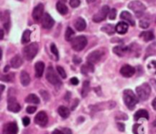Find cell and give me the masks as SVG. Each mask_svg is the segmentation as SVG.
<instances>
[{
  "mask_svg": "<svg viewBox=\"0 0 156 134\" xmlns=\"http://www.w3.org/2000/svg\"><path fill=\"white\" fill-rule=\"evenodd\" d=\"M123 101L129 110H133L138 103V99L136 95L131 90H125L123 91Z\"/></svg>",
  "mask_w": 156,
  "mask_h": 134,
  "instance_id": "obj_1",
  "label": "cell"
},
{
  "mask_svg": "<svg viewBox=\"0 0 156 134\" xmlns=\"http://www.w3.org/2000/svg\"><path fill=\"white\" fill-rule=\"evenodd\" d=\"M38 44L37 42H33L23 48V56L27 60H32L38 52Z\"/></svg>",
  "mask_w": 156,
  "mask_h": 134,
  "instance_id": "obj_2",
  "label": "cell"
},
{
  "mask_svg": "<svg viewBox=\"0 0 156 134\" xmlns=\"http://www.w3.org/2000/svg\"><path fill=\"white\" fill-rule=\"evenodd\" d=\"M151 91H152V90H151V87L148 83H144V84H142L136 88L137 96L139 97V99L141 100H148L150 95H151Z\"/></svg>",
  "mask_w": 156,
  "mask_h": 134,
  "instance_id": "obj_3",
  "label": "cell"
},
{
  "mask_svg": "<svg viewBox=\"0 0 156 134\" xmlns=\"http://www.w3.org/2000/svg\"><path fill=\"white\" fill-rule=\"evenodd\" d=\"M46 79L50 84H52V85H54V86H56L58 88H59L61 86V84H62L61 80L58 79L57 73L55 72V70L53 69L52 67L48 68L47 73H46Z\"/></svg>",
  "mask_w": 156,
  "mask_h": 134,
  "instance_id": "obj_4",
  "label": "cell"
},
{
  "mask_svg": "<svg viewBox=\"0 0 156 134\" xmlns=\"http://www.w3.org/2000/svg\"><path fill=\"white\" fill-rule=\"evenodd\" d=\"M115 107H116V103L113 100H110V101L97 103L95 105H90L89 108L90 109L91 111L98 112V111H104V110H112V109H114Z\"/></svg>",
  "mask_w": 156,
  "mask_h": 134,
  "instance_id": "obj_5",
  "label": "cell"
},
{
  "mask_svg": "<svg viewBox=\"0 0 156 134\" xmlns=\"http://www.w3.org/2000/svg\"><path fill=\"white\" fill-rule=\"evenodd\" d=\"M88 40L84 36H79L71 40V47L75 51H81L87 46Z\"/></svg>",
  "mask_w": 156,
  "mask_h": 134,
  "instance_id": "obj_6",
  "label": "cell"
},
{
  "mask_svg": "<svg viewBox=\"0 0 156 134\" xmlns=\"http://www.w3.org/2000/svg\"><path fill=\"white\" fill-rule=\"evenodd\" d=\"M128 7L130 9H132L136 14L137 16H142L144 13V11L146 10V6L141 1H138V0H134V1L130 2L128 5Z\"/></svg>",
  "mask_w": 156,
  "mask_h": 134,
  "instance_id": "obj_7",
  "label": "cell"
},
{
  "mask_svg": "<svg viewBox=\"0 0 156 134\" xmlns=\"http://www.w3.org/2000/svg\"><path fill=\"white\" fill-rule=\"evenodd\" d=\"M109 13H110V7L108 5H103L100 9V11L96 15L93 16L92 20L96 23H100V22L103 21L107 16H109Z\"/></svg>",
  "mask_w": 156,
  "mask_h": 134,
  "instance_id": "obj_8",
  "label": "cell"
},
{
  "mask_svg": "<svg viewBox=\"0 0 156 134\" xmlns=\"http://www.w3.org/2000/svg\"><path fill=\"white\" fill-rule=\"evenodd\" d=\"M35 123L40 127H45L48 122V117L45 111H39L35 117Z\"/></svg>",
  "mask_w": 156,
  "mask_h": 134,
  "instance_id": "obj_9",
  "label": "cell"
},
{
  "mask_svg": "<svg viewBox=\"0 0 156 134\" xmlns=\"http://www.w3.org/2000/svg\"><path fill=\"white\" fill-rule=\"evenodd\" d=\"M102 51L101 50H95V51H92L91 53L89 54V56L87 57V62H90L91 64H96L98 63L101 58H102Z\"/></svg>",
  "mask_w": 156,
  "mask_h": 134,
  "instance_id": "obj_10",
  "label": "cell"
},
{
  "mask_svg": "<svg viewBox=\"0 0 156 134\" xmlns=\"http://www.w3.org/2000/svg\"><path fill=\"white\" fill-rule=\"evenodd\" d=\"M3 134H17L18 127L16 122H7L3 127Z\"/></svg>",
  "mask_w": 156,
  "mask_h": 134,
  "instance_id": "obj_11",
  "label": "cell"
},
{
  "mask_svg": "<svg viewBox=\"0 0 156 134\" xmlns=\"http://www.w3.org/2000/svg\"><path fill=\"white\" fill-rule=\"evenodd\" d=\"M21 107L17 102L16 99L14 97H10L7 100V110L11 112H18Z\"/></svg>",
  "mask_w": 156,
  "mask_h": 134,
  "instance_id": "obj_12",
  "label": "cell"
},
{
  "mask_svg": "<svg viewBox=\"0 0 156 134\" xmlns=\"http://www.w3.org/2000/svg\"><path fill=\"white\" fill-rule=\"evenodd\" d=\"M41 24H42V26H43L44 28L49 29V28H51V27L54 26L55 21H54V19L50 16L49 14L46 13V14H44V16H43V17H42Z\"/></svg>",
  "mask_w": 156,
  "mask_h": 134,
  "instance_id": "obj_13",
  "label": "cell"
},
{
  "mask_svg": "<svg viewBox=\"0 0 156 134\" xmlns=\"http://www.w3.org/2000/svg\"><path fill=\"white\" fill-rule=\"evenodd\" d=\"M44 15V5L43 4H38L32 12V16L36 21L40 20L43 17Z\"/></svg>",
  "mask_w": 156,
  "mask_h": 134,
  "instance_id": "obj_14",
  "label": "cell"
},
{
  "mask_svg": "<svg viewBox=\"0 0 156 134\" xmlns=\"http://www.w3.org/2000/svg\"><path fill=\"white\" fill-rule=\"evenodd\" d=\"M120 72H121V74L123 77H125V78H131V77H133L134 75L135 69L133 67L130 66V65H124V66L122 67Z\"/></svg>",
  "mask_w": 156,
  "mask_h": 134,
  "instance_id": "obj_15",
  "label": "cell"
},
{
  "mask_svg": "<svg viewBox=\"0 0 156 134\" xmlns=\"http://www.w3.org/2000/svg\"><path fill=\"white\" fill-rule=\"evenodd\" d=\"M106 128H107V123L100 122L94 128H92V130L90 131V134H103L105 130H106Z\"/></svg>",
  "mask_w": 156,
  "mask_h": 134,
  "instance_id": "obj_16",
  "label": "cell"
},
{
  "mask_svg": "<svg viewBox=\"0 0 156 134\" xmlns=\"http://www.w3.org/2000/svg\"><path fill=\"white\" fill-rule=\"evenodd\" d=\"M45 69V64L41 61H38L35 64V73L37 78H41Z\"/></svg>",
  "mask_w": 156,
  "mask_h": 134,
  "instance_id": "obj_17",
  "label": "cell"
},
{
  "mask_svg": "<svg viewBox=\"0 0 156 134\" xmlns=\"http://www.w3.org/2000/svg\"><path fill=\"white\" fill-rule=\"evenodd\" d=\"M22 64H23V59L19 55H16L10 60V65L14 69H18Z\"/></svg>",
  "mask_w": 156,
  "mask_h": 134,
  "instance_id": "obj_18",
  "label": "cell"
},
{
  "mask_svg": "<svg viewBox=\"0 0 156 134\" xmlns=\"http://www.w3.org/2000/svg\"><path fill=\"white\" fill-rule=\"evenodd\" d=\"M121 18L123 19L124 21L128 22L131 26H134L135 25V21L133 17V16L128 12V11H123L121 13Z\"/></svg>",
  "mask_w": 156,
  "mask_h": 134,
  "instance_id": "obj_19",
  "label": "cell"
},
{
  "mask_svg": "<svg viewBox=\"0 0 156 134\" xmlns=\"http://www.w3.org/2000/svg\"><path fill=\"white\" fill-rule=\"evenodd\" d=\"M116 31L119 33V34H122V35H123V34H125V33H127V31H128V28H129V26H128V24L126 23V22H119L117 25H116Z\"/></svg>",
  "mask_w": 156,
  "mask_h": 134,
  "instance_id": "obj_20",
  "label": "cell"
},
{
  "mask_svg": "<svg viewBox=\"0 0 156 134\" xmlns=\"http://www.w3.org/2000/svg\"><path fill=\"white\" fill-rule=\"evenodd\" d=\"M74 26H75V28L78 30V31H83L85 28H86V21L82 18V17H79L77 18V20L75 21L74 23Z\"/></svg>",
  "mask_w": 156,
  "mask_h": 134,
  "instance_id": "obj_21",
  "label": "cell"
},
{
  "mask_svg": "<svg viewBox=\"0 0 156 134\" xmlns=\"http://www.w3.org/2000/svg\"><path fill=\"white\" fill-rule=\"evenodd\" d=\"M20 82L24 87H27L30 83V76L27 71H22L20 73Z\"/></svg>",
  "mask_w": 156,
  "mask_h": 134,
  "instance_id": "obj_22",
  "label": "cell"
},
{
  "mask_svg": "<svg viewBox=\"0 0 156 134\" xmlns=\"http://www.w3.org/2000/svg\"><path fill=\"white\" fill-rule=\"evenodd\" d=\"M129 50L128 47H122V46H117L113 48V52L114 54L118 55L119 57H123Z\"/></svg>",
  "mask_w": 156,
  "mask_h": 134,
  "instance_id": "obj_23",
  "label": "cell"
},
{
  "mask_svg": "<svg viewBox=\"0 0 156 134\" xmlns=\"http://www.w3.org/2000/svg\"><path fill=\"white\" fill-rule=\"evenodd\" d=\"M56 7H57V10L58 11V13L60 14V15H66L67 13H68V7H67V5L64 4V2L63 1H58L57 2V5H56Z\"/></svg>",
  "mask_w": 156,
  "mask_h": 134,
  "instance_id": "obj_24",
  "label": "cell"
},
{
  "mask_svg": "<svg viewBox=\"0 0 156 134\" xmlns=\"http://www.w3.org/2000/svg\"><path fill=\"white\" fill-rule=\"evenodd\" d=\"M140 119H146L149 120V113L146 110H140L134 114V120L138 121Z\"/></svg>",
  "mask_w": 156,
  "mask_h": 134,
  "instance_id": "obj_25",
  "label": "cell"
},
{
  "mask_svg": "<svg viewBox=\"0 0 156 134\" xmlns=\"http://www.w3.org/2000/svg\"><path fill=\"white\" fill-rule=\"evenodd\" d=\"M140 37L143 38L144 41L148 42V41L154 39V35L152 31H145V32H142V34L140 35Z\"/></svg>",
  "mask_w": 156,
  "mask_h": 134,
  "instance_id": "obj_26",
  "label": "cell"
},
{
  "mask_svg": "<svg viewBox=\"0 0 156 134\" xmlns=\"http://www.w3.org/2000/svg\"><path fill=\"white\" fill-rule=\"evenodd\" d=\"M58 114H59L63 119H67V118L69 116V114H70L69 110L67 107H65V106H60V107H58Z\"/></svg>",
  "mask_w": 156,
  "mask_h": 134,
  "instance_id": "obj_27",
  "label": "cell"
},
{
  "mask_svg": "<svg viewBox=\"0 0 156 134\" xmlns=\"http://www.w3.org/2000/svg\"><path fill=\"white\" fill-rule=\"evenodd\" d=\"M93 71H94V65L90 62H87L85 65H83L81 67V72L83 74H88V73H90Z\"/></svg>",
  "mask_w": 156,
  "mask_h": 134,
  "instance_id": "obj_28",
  "label": "cell"
},
{
  "mask_svg": "<svg viewBox=\"0 0 156 134\" xmlns=\"http://www.w3.org/2000/svg\"><path fill=\"white\" fill-rule=\"evenodd\" d=\"M25 101L27 103H32V104H38L40 102L39 98L35 94H29L28 96H27V98L25 99Z\"/></svg>",
  "mask_w": 156,
  "mask_h": 134,
  "instance_id": "obj_29",
  "label": "cell"
},
{
  "mask_svg": "<svg viewBox=\"0 0 156 134\" xmlns=\"http://www.w3.org/2000/svg\"><path fill=\"white\" fill-rule=\"evenodd\" d=\"M101 31L105 32L108 35H113L116 31V27H114L113 25H105L101 27Z\"/></svg>",
  "mask_w": 156,
  "mask_h": 134,
  "instance_id": "obj_30",
  "label": "cell"
},
{
  "mask_svg": "<svg viewBox=\"0 0 156 134\" xmlns=\"http://www.w3.org/2000/svg\"><path fill=\"white\" fill-rule=\"evenodd\" d=\"M90 90V82L86 80V81H84V82H83V85H82V89H81V96H82L83 98H85V97L89 94Z\"/></svg>",
  "mask_w": 156,
  "mask_h": 134,
  "instance_id": "obj_31",
  "label": "cell"
},
{
  "mask_svg": "<svg viewBox=\"0 0 156 134\" xmlns=\"http://www.w3.org/2000/svg\"><path fill=\"white\" fill-rule=\"evenodd\" d=\"M30 35H31V31L30 30L27 29V30L24 31V33L22 35V40H21L22 44H27V43L29 42V40H30Z\"/></svg>",
  "mask_w": 156,
  "mask_h": 134,
  "instance_id": "obj_32",
  "label": "cell"
},
{
  "mask_svg": "<svg viewBox=\"0 0 156 134\" xmlns=\"http://www.w3.org/2000/svg\"><path fill=\"white\" fill-rule=\"evenodd\" d=\"M133 132L134 134H144V128L141 124H134Z\"/></svg>",
  "mask_w": 156,
  "mask_h": 134,
  "instance_id": "obj_33",
  "label": "cell"
},
{
  "mask_svg": "<svg viewBox=\"0 0 156 134\" xmlns=\"http://www.w3.org/2000/svg\"><path fill=\"white\" fill-rule=\"evenodd\" d=\"M154 54H156V44H153V45L148 47V48L146 50V56L145 57L147 58V57L153 56Z\"/></svg>",
  "mask_w": 156,
  "mask_h": 134,
  "instance_id": "obj_34",
  "label": "cell"
},
{
  "mask_svg": "<svg viewBox=\"0 0 156 134\" xmlns=\"http://www.w3.org/2000/svg\"><path fill=\"white\" fill-rule=\"evenodd\" d=\"M147 68H148V70H149L152 74L156 75V60L151 61V62L148 64Z\"/></svg>",
  "mask_w": 156,
  "mask_h": 134,
  "instance_id": "obj_35",
  "label": "cell"
},
{
  "mask_svg": "<svg viewBox=\"0 0 156 134\" xmlns=\"http://www.w3.org/2000/svg\"><path fill=\"white\" fill-rule=\"evenodd\" d=\"M74 31H73V29L71 28V27H68L67 28V31H66V34H65V38H66V40H68V41H70L71 40V38H72V37L74 36Z\"/></svg>",
  "mask_w": 156,
  "mask_h": 134,
  "instance_id": "obj_36",
  "label": "cell"
},
{
  "mask_svg": "<svg viewBox=\"0 0 156 134\" xmlns=\"http://www.w3.org/2000/svg\"><path fill=\"white\" fill-rule=\"evenodd\" d=\"M14 76H15V75H14L13 73L7 74V75H4V76L1 77V79H2L3 81H5V82H12L13 79H14V78H15Z\"/></svg>",
  "mask_w": 156,
  "mask_h": 134,
  "instance_id": "obj_37",
  "label": "cell"
},
{
  "mask_svg": "<svg viewBox=\"0 0 156 134\" xmlns=\"http://www.w3.org/2000/svg\"><path fill=\"white\" fill-rule=\"evenodd\" d=\"M57 71L58 73V75L62 78V79H66L67 78V74L64 70V69L60 66H57Z\"/></svg>",
  "mask_w": 156,
  "mask_h": 134,
  "instance_id": "obj_38",
  "label": "cell"
},
{
  "mask_svg": "<svg viewBox=\"0 0 156 134\" xmlns=\"http://www.w3.org/2000/svg\"><path fill=\"white\" fill-rule=\"evenodd\" d=\"M50 50L54 54V56L56 57V59H58V48H57V47H56V45L54 43H52L50 45Z\"/></svg>",
  "mask_w": 156,
  "mask_h": 134,
  "instance_id": "obj_39",
  "label": "cell"
},
{
  "mask_svg": "<svg viewBox=\"0 0 156 134\" xmlns=\"http://www.w3.org/2000/svg\"><path fill=\"white\" fill-rule=\"evenodd\" d=\"M116 120H128V116L127 114L123 113V112H118L115 116Z\"/></svg>",
  "mask_w": 156,
  "mask_h": 134,
  "instance_id": "obj_40",
  "label": "cell"
},
{
  "mask_svg": "<svg viewBox=\"0 0 156 134\" xmlns=\"http://www.w3.org/2000/svg\"><path fill=\"white\" fill-rule=\"evenodd\" d=\"M39 93H40L41 97L44 99V100H49V94H48V91H46V90H40Z\"/></svg>",
  "mask_w": 156,
  "mask_h": 134,
  "instance_id": "obj_41",
  "label": "cell"
},
{
  "mask_svg": "<svg viewBox=\"0 0 156 134\" xmlns=\"http://www.w3.org/2000/svg\"><path fill=\"white\" fill-rule=\"evenodd\" d=\"M69 5H70L71 7L75 8V7H78L80 5V0H69Z\"/></svg>",
  "mask_w": 156,
  "mask_h": 134,
  "instance_id": "obj_42",
  "label": "cell"
},
{
  "mask_svg": "<svg viewBox=\"0 0 156 134\" xmlns=\"http://www.w3.org/2000/svg\"><path fill=\"white\" fill-rule=\"evenodd\" d=\"M116 14H117L116 9H115V8L112 9V10L110 11V13H109V18L112 19V20H114V19L116 18Z\"/></svg>",
  "mask_w": 156,
  "mask_h": 134,
  "instance_id": "obj_43",
  "label": "cell"
},
{
  "mask_svg": "<svg viewBox=\"0 0 156 134\" xmlns=\"http://www.w3.org/2000/svg\"><path fill=\"white\" fill-rule=\"evenodd\" d=\"M149 26H150V24H149L148 21H146V20H142V21H140V26H141L142 28H147Z\"/></svg>",
  "mask_w": 156,
  "mask_h": 134,
  "instance_id": "obj_44",
  "label": "cell"
},
{
  "mask_svg": "<svg viewBox=\"0 0 156 134\" xmlns=\"http://www.w3.org/2000/svg\"><path fill=\"white\" fill-rule=\"evenodd\" d=\"M36 111H37V108H36V107H34V106H29V107H27V113H29V114L34 113Z\"/></svg>",
  "mask_w": 156,
  "mask_h": 134,
  "instance_id": "obj_45",
  "label": "cell"
},
{
  "mask_svg": "<svg viewBox=\"0 0 156 134\" xmlns=\"http://www.w3.org/2000/svg\"><path fill=\"white\" fill-rule=\"evenodd\" d=\"M117 127H118L119 131H121V132H124V130H125V125H124V123L117 122Z\"/></svg>",
  "mask_w": 156,
  "mask_h": 134,
  "instance_id": "obj_46",
  "label": "cell"
},
{
  "mask_svg": "<svg viewBox=\"0 0 156 134\" xmlns=\"http://www.w3.org/2000/svg\"><path fill=\"white\" fill-rule=\"evenodd\" d=\"M29 123H30V119L29 118H27V117H24L23 118V124H24V126H28L29 125Z\"/></svg>",
  "mask_w": 156,
  "mask_h": 134,
  "instance_id": "obj_47",
  "label": "cell"
},
{
  "mask_svg": "<svg viewBox=\"0 0 156 134\" xmlns=\"http://www.w3.org/2000/svg\"><path fill=\"white\" fill-rule=\"evenodd\" d=\"M70 83H71L72 85L77 86V85L79 84V79H78L77 78H71V79H70Z\"/></svg>",
  "mask_w": 156,
  "mask_h": 134,
  "instance_id": "obj_48",
  "label": "cell"
},
{
  "mask_svg": "<svg viewBox=\"0 0 156 134\" xmlns=\"http://www.w3.org/2000/svg\"><path fill=\"white\" fill-rule=\"evenodd\" d=\"M63 134H72V132H71V130L70 129H69V128H65V129H63Z\"/></svg>",
  "mask_w": 156,
  "mask_h": 134,
  "instance_id": "obj_49",
  "label": "cell"
},
{
  "mask_svg": "<svg viewBox=\"0 0 156 134\" xmlns=\"http://www.w3.org/2000/svg\"><path fill=\"white\" fill-rule=\"evenodd\" d=\"M79 104V100H75V101H74V104H72V106H71V110L72 111H74L75 109H76V107H77V105Z\"/></svg>",
  "mask_w": 156,
  "mask_h": 134,
  "instance_id": "obj_50",
  "label": "cell"
},
{
  "mask_svg": "<svg viewBox=\"0 0 156 134\" xmlns=\"http://www.w3.org/2000/svg\"><path fill=\"white\" fill-rule=\"evenodd\" d=\"M74 62L76 63V64H79L80 62H81V59L80 58H78V57H74Z\"/></svg>",
  "mask_w": 156,
  "mask_h": 134,
  "instance_id": "obj_51",
  "label": "cell"
},
{
  "mask_svg": "<svg viewBox=\"0 0 156 134\" xmlns=\"http://www.w3.org/2000/svg\"><path fill=\"white\" fill-rule=\"evenodd\" d=\"M52 134H63V132H61L59 130H54Z\"/></svg>",
  "mask_w": 156,
  "mask_h": 134,
  "instance_id": "obj_52",
  "label": "cell"
},
{
  "mask_svg": "<svg viewBox=\"0 0 156 134\" xmlns=\"http://www.w3.org/2000/svg\"><path fill=\"white\" fill-rule=\"evenodd\" d=\"M152 105H153V107H154V109L156 111V98L154 100V101H153V103H152Z\"/></svg>",
  "mask_w": 156,
  "mask_h": 134,
  "instance_id": "obj_53",
  "label": "cell"
},
{
  "mask_svg": "<svg viewBox=\"0 0 156 134\" xmlns=\"http://www.w3.org/2000/svg\"><path fill=\"white\" fill-rule=\"evenodd\" d=\"M3 37H4V33H3V30L0 31V38L3 39Z\"/></svg>",
  "mask_w": 156,
  "mask_h": 134,
  "instance_id": "obj_54",
  "label": "cell"
},
{
  "mask_svg": "<svg viewBox=\"0 0 156 134\" xmlns=\"http://www.w3.org/2000/svg\"><path fill=\"white\" fill-rule=\"evenodd\" d=\"M8 69H9V66H5V67L4 71H5V72H7V71H8Z\"/></svg>",
  "mask_w": 156,
  "mask_h": 134,
  "instance_id": "obj_55",
  "label": "cell"
},
{
  "mask_svg": "<svg viewBox=\"0 0 156 134\" xmlns=\"http://www.w3.org/2000/svg\"><path fill=\"white\" fill-rule=\"evenodd\" d=\"M89 4H91V3H93V2H95L96 0H86Z\"/></svg>",
  "mask_w": 156,
  "mask_h": 134,
  "instance_id": "obj_56",
  "label": "cell"
},
{
  "mask_svg": "<svg viewBox=\"0 0 156 134\" xmlns=\"http://www.w3.org/2000/svg\"><path fill=\"white\" fill-rule=\"evenodd\" d=\"M83 121H84V119H83V118H81V119H80V118H79V119H78V122H83Z\"/></svg>",
  "mask_w": 156,
  "mask_h": 134,
  "instance_id": "obj_57",
  "label": "cell"
},
{
  "mask_svg": "<svg viewBox=\"0 0 156 134\" xmlns=\"http://www.w3.org/2000/svg\"><path fill=\"white\" fill-rule=\"evenodd\" d=\"M3 90H4V86L2 85V86H1V92H2Z\"/></svg>",
  "mask_w": 156,
  "mask_h": 134,
  "instance_id": "obj_58",
  "label": "cell"
},
{
  "mask_svg": "<svg viewBox=\"0 0 156 134\" xmlns=\"http://www.w3.org/2000/svg\"><path fill=\"white\" fill-rule=\"evenodd\" d=\"M154 125L156 127V119H155V121H154Z\"/></svg>",
  "mask_w": 156,
  "mask_h": 134,
  "instance_id": "obj_59",
  "label": "cell"
},
{
  "mask_svg": "<svg viewBox=\"0 0 156 134\" xmlns=\"http://www.w3.org/2000/svg\"><path fill=\"white\" fill-rule=\"evenodd\" d=\"M62 1H63V2H66V1H67V0H62Z\"/></svg>",
  "mask_w": 156,
  "mask_h": 134,
  "instance_id": "obj_60",
  "label": "cell"
}]
</instances>
